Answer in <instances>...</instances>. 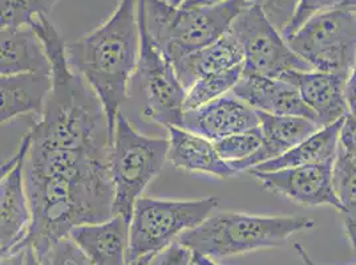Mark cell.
<instances>
[{
	"label": "cell",
	"mask_w": 356,
	"mask_h": 265,
	"mask_svg": "<svg viewBox=\"0 0 356 265\" xmlns=\"http://www.w3.org/2000/svg\"><path fill=\"white\" fill-rule=\"evenodd\" d=\"M24 177L31 224L17 248L31 247L38 257L76 227L113 216L115 189L108 158L31 144Z\"/></svg>",
	"instance_id": "1"
},
{
	"label": "cell",
	"mask_w": 356,
	"mask_h": 265,
	"mask_svg": "<svg viewBox=\"0 0 356 265\" xmlns=\"http://www.w3.org/2000/svg\"><path fill=\"white\" fill-rule=\"evenodd\" d=\"M30 27L44 45L52 77L44 110L29 130L32 144L43 148L83 150L108 158L112 137L102 100L70 67L67 43L49 17L39 16Z\"/></svg>",
	"instance_id": "2"
},
{
	"label": "cell",
	"mask_w": 356,
	"mask_h": 265,
	"mask_svg": "<svg viewBox=\"0 0 356 265\" xmlns=\"http://www.w3.org/2000/svg\"><path fill=\"white\" fill-rule=\"evenodd\" d=\"M140 48L137 0H120L102 26L65 46L70 67L88 83L104 105L111 137L120 106L128 100Z\"/></svg>",
	"instance_id": "3"
},
{
	"label": "cell",
	"mask_w": 356,
	"mask_h": 265,
	"mask_svg": "<svg viewBox=\"0 0 356 265\" xmlns=\"http://www.w3.org/2000/svg\"><path fill=\"white\" fill-rule=\"evenodd\" d=\"M306 216H258L241 212L211 214L198 227L182 234L178 243L210 259L281 247L290 236L312 230Z\"/></svg>",
	"instance_id": "4"
},
{
	"label": "cell",
	"mask_w": 356,
	"mask_h": 265,
	"mask_svg": "<svg viewBox=\"0 0 356 265\" xmlns=\"http://www.w3.org/2000/svg\"><path fill=\"white\" fill-rule=\"evenodd\" d=\"M149 35L172 64L223 37L249 4L226 0L214 7L181 8L166 0H140Z\"/></svg>",
	"instance_id": "5"
},
{
	"label": "cell",
	"mask_w": 356,
	"mask_h": 265,
	"mask_svg": "<svg viewBox=\"0 0 356 265\" xmlns=\"http://www.w3.org/2000/svg\"><path fill=\"white\" fill-rule=\"evenodd\" d=\"M169 139L137 132L119 112L112 137L108 169L115 189L113 216L132 221L136 202L168 161Z\"/></svg>",
	"instance_id": "6"
},
{
	"label": "cell",
	"mask_w": 356,
	"mask_h": 265,
	"mask_svg": "<svg viewBox=\"0 0 356 265\" xmlns=\"http://www.w3.org/2000/svg\"><path fill=\"white\" fill-rule=\"evenodd\" d=\"M286 40L312 69L347 80L356 61L355 3L312 16Z\"/></svg>",
	"instance_id": "7"
},
{
	"label": "cell",
	"mask_w": 356,
	"mask_h": 265,
	"mask_svg": "<svg viewBox=\"0 0 356 265\" xmlns=\"http://www.w3.org/2000/svg\"><path fill=\"white\" fill-rule=\"evenodd\" d=\"M220 205L216 196L195 200L140 198L131 221L128 264L169 247L178 237L198 227Z\"/></svg>",
	"instance_id": "8"
},
{
	"label": "cell",
	"mask_w": 356,
	"mask_h": 265,
	"mask_svg": "<svg viewBox=\"0 0 356 265\" xmlns=\"http://www.w3.org/2000/svg\"><path fill=\"white\" fill-rule=\"evenodd\" d=\"M141 48L137 65L144 116L163 128L182 126L186 89L178 80L173 64L163 56L149 35L141 1L137 0Z\"/></svg>",
	"instance_id": "9"
},
{
	"label": "cell",
	"mask_w": 356,
	"mask_h": 265,
	"mask_svg": "<svg viewBox=\"0 0 356 265\" xmlns=\"http://www.w3.org/2000/svg\"><path fill=\"white\" fill-rule=\"evenodd\" d=\"M229 32L243 53V74L281 78L289 72L312 71L290 48L278 30L255 4L248 6L233 22Z\"/></svg>",
	"instance_id": "10"
},
{
	"label": "cell",
	"mask_w": 356,
	"mask_h": 265,
	"mask_svg": "<svg viewBox=\"0 0 356 265\" xmlns=\"http://www.w3.org/2000/svg\"><path fill=\"white\" fill-rule=\"evenodd\" d=\"M30 132L24 134L15 155L1 164L0 180V250L6 255L17 248L29 234L31 208L26 189V162L30 153Z\"/></svg>",
	"instance_id": "11"
},
{
	"label": "cell",
	"mask_w": 356,
	"mask_h": 265,
	"mask_svg": "<svg viewBox=\"0 0 356 265\" xmlns=\"http://www.w3.org/2000/svg\"><path fill=\"white\" fill-rule=\"evenodd\" d=\"M268 192L283 195L300 206H331L341 203L332 182L334 162L289 167L277 171H248Z\"/></svg>",
	"instance_id": "12"
},
{
	"label": "cell",
	"mask_w": 356,
	"mask_h": 265,
	"mask_svg": "<svg viewBox=\"0 0 356 265\" xmlns=\"http://www.w3.org/2000/svg\"><path fill=\"white\" fill-rule=\"evenodd\" d=\"M259 126L255 109L238 99L233 92L193 110H185L182 129L211 142Z\"/></svg>",
	"instance_id": "13"
},
{
	"label": "cell",
	"mask_w": 356,
	"mask_h": 265,
	"mask_svg": "<svg viewBox=\"0 0 356 265\" xmlns=\"http://www.w3.org/2000/svg\"><path fill=\"white\" fill-rule=\"evenodd\" d=\"M232 92L257 112L273 116L307 118L318 123L297 87L283 78L243 74Z\"/></svg>",
	"instance_id": "14"
},
{
	"label": "cell",
	"mask_w": 356,
	"mask_h": 265,
	"mask_svg": "<svg viewBox=\"0 0 356 265\" xmlns=\"http://www.w3.org/2000/svg\"><path fill=\"white\" fill-rule=\"evenodd\" d=\"M281 78L297 87L321 128L332 125L350 114L344 94L347 80L339 74L319 71H294Z\"/></svg>",
	"instance_id": "15"
},
{
	"label": "cell",
	"mask_w": 356,
	"mask_h": 265,
	"mask_svg": "<svg viewBox=\"0 0 356 265\" xmlns=\"http://www.w3.org/2000/svg\"><path fill=\"white\" fill-rule=\"evenodd\" d=\"M257 113L259 117V128L262 130V145L248 160L229 163L238 174L280 158L321 129L316 122L307 118L273 116L264 112Z\"/></svg>",
	"instance_id": "16"
},
{
	"label": "cell",
	"mask_w": 356,
	"mask_h": 265,
	"mask_svg": "<svg viewBox=\"0 0 356 265\" xmlns=\"http://www.w3.org/2000/svg\"><path fill=\"white\" fill-rule=\"evenodd\" d=\"M70 236L96 265H128L131 221L115 215L108 221L79 225Z\"/></svg>",
	"instance_id": "17"
},
{
	"label": "cell",
	"mask_w": 356,
	"mask_h": 265,
	"mask_svg": "<svg viewBox=\"0 0 356 265\" xmlns=\"http://www.w3.org/2000/svg\"><path fill=\"white\" fill-rule=\"evenodd\" d=\"M166 130L169 132L168 161L178 170L222 179L238 176L237 171L220 157L211 141L177 126H170Z\"/></svg>",
	"instance_id": "18"
},
{
	"label": "cell",
	"mask_w": 356,
	"mask_h": 265,
	"mask_svg": "<svg viewBox=\"0 0 356 265\" xmlns=\"http://www.w3.org/2000/svg\"><path fill=\"white\" fill-rule=\"evenodd\" d=\"M0 80L3 125L22 116H42L52 88L51 74H11Z\"/></svg>",
	"instance_id": "19"
},
{
	"label": "cell",
	"mask_w": 356,
	"mask_h": 265,
	"mask_svg": "<svg viewBox=\"0 0 356 265\" xmlns=\"http://www.w3.org/2000/svg\"><path fill=\"white\" fill-rule=\"evenodd\" d=\"M242 64V49L236 37L227 32L216 43L177 60L173 67L182 87L188 90L200 78L221 74Z\"/></svg>",
	"instance_id": "20"
},
{
	"label": "cell",
	"mask_w": 356,
	"mask_h": 265,
	"mask_svg": "<svg viewBox=\"0 0 356 265\" xmlns=\"http://www.w3.org/2000/svg\"><path fill=\"white\" fill-rule=\"evenodd\" d=\"M1 76L51 74V61L44 45L31 27L1 28Z\"/></svg>",
	"instance_id": "21"
},
{
	"label": "cell",
	"mask_w": 356,
	"mask_h": 265,
	"mask_svg": "<svg viewBox=\"0 0 356 265\" xmlns=\"http://www.w3.org/2000/svg\"><path fill=\"white\" fill-rule=\"evenodd\" d=\"M344 119H341L332 125L321 128L309 138L298 144L296 148L289 150L280 158L255 166L250 170L257 171H277L289 167H298L315 163L335 162L338 148H339V135Z\"/></svg>",
	"instance_id": "22"
},
{
	"label": "cell",
	"mask_w": 356,
	"mask_h": 265,
	"mask_svg": "<svg viewBox=\"0 0 356 265\" xmlns=\"http://www.w3.org/2000/svg\"><path fill=\"white\" fill-rule=\"evenodd\" d=\"M332 182L339 199V212L343 218L346 235L356 256V163L338 148L334 162Z\"/></svg>",
	"instance_id": "23"
},
{
	"label": "cell",
	"mask_w": 356,
	"mask_h": 265,
	"mask_svg": "<svg viewBox=\"0 0 356 265\" xmlns=\"http://www.w3.org/2000/svg\"><path fill=\"white\" fill-rule=\"evenodd\" d=\"M243 74V64L221 74H211L195 81L186 90L185 110H193L211 103L236 88Z\"/></svg>",
	"instance_id": "24"
},
{
	"label": "cell",
	"mask_w": 356,
	"mask_h": 265,
	"mask_svg": "<svg viewBox=\"0 0 356 265\" xmlns=\"http://www.w3.org/2000/svg\"><path fill=\"white\" fill-rule=\"evenodd\" d=\"M1 28L30 27L39 16H51L60 0H0Z\"/></svg>",
	"instance_id": "25"
},
{
	"label": "cell",
	"mask_w": 356,
	"mask_h": 265,
	"mask_svg": "<svg viewBox=\"0 0 356 265\" xmlns=\"http://www.w3.org/2000/svg\"><path fill=\"white\" fill-rule=\"evenodd\" d=\"M213 144L223 161L227 163L241 162L252 157L262 145V130L258 126L248 132L229 135Z\"/></svg>",
	"instance_id": "26"
},
{
	"label": "cell",
	"mask_w": 356,
	"mask_h": 265,
	"mask_svg": "<svg viewBox=\"0 0 356 265\" xmlns=\"http://www.w3.org/2000/svg\"><path fill=\"white\" fill-rule=\"evenodd\" d=\"M38 259L42 265H96L71 236L55 243L45 255Z\"/></svg>",
	"instance_id": "27"
},
{
	"label": "cell",
	"mask_w": 356,
	"mask_h": 265,
	"mask_svg": "<svg viewBox=\"0 0 356 265\" xmlns=\"http://www.w3.org/2000/svg\"><path fill=\"white\" fill-rule=\"evenodd\" d=\"M249 4L258 6L267 19L282 32L286 31L297 12L299 0H248Z\"/></svg>",
	"instance_id": "28"
},
{
	"label": "cell",
	"mask_w": 356,
	"mask_h": 265,
	"mask_svg": "<svg viewBox=\"0 0 356 265\" xmlns=\"http://www.w3.org/2000/svg\"><path fill=\"white\" fill-rule=\"evenodd\" d=\"M348 1H351V0H299L297 12L293 17L291 23L289 24V27L283 32V37L286 39L290 35H293L312 16L316 15L322 11L341 7Z\"/></svg>",
	"instance_id": "29"
},
{
	"label": "cell",
	"mask_w": 356,
	"mask_h": 265,
	"mask_svg": "<svg viewBox=\"0 0 356 265\" xmlns=\"http://www.w3.org/2000/svg\"><path fill=\"white\" fill-rule=\"evenodd\" d=\"M193 263V250L175 241L169 247L154 253L148 265H191Z\"/></svg>",
	"instance_id": "30"
},
{
	"label": "cell",
	"mask_w": 356,
	"mask_h": 265,
	"mask_svg": "<svg viewBox=\"0 0 356 265\" xmlns=\"http://www.w3.org/2000/svg\"><path fill=\"white\" fill-rule=\"evenodd\" d=\"M339 148L356 163V117L353 114L344 118L339 135Z\"/></svg>",
	"instance_id": "31"
},
{
	"label": "cell",
	"mask_w": 356,
	"mask_h": 265,
	"mask_svg": "<svg viewBox=\"0 0 356 265\" xmlns=\"http://www.w3.org/2000/svg\"><path fill=\"white\" fill-rule=\"evenodd\" d=\"M344 94H346V100H347V105L350 109V114L356 117V61L351 74L346 81Z\"/></svg>",
	"instance_id": "32"
},
{
	"label": "cell",
	"mask_w": 356,
	"mask_h": 265,
	"mask_svg": "<svg viewBox=\"0 0 356 265\" xmlns=\"http://www.w3.org/2000/svg\"><path fill=\"white\" fill-rule=\"evenodd\" d=\"M0 265H27V248H17L1 255Z\"/></svg>",
	"instance_id": "33"
},
{
	"label": "cell",
	"mask_w": 356,
	"mask_h": 265,
	"mask_svg": "<svg viewBox=\"0 0 356 265\" xmlns=\"http://www.w3.org/2000/svg\"><path fill=\"white\" fill-rule=\"evenodd\" d=\"M226 0H182L178 6L181 8H202V7H214Z\"/></svg>",
	"instance_id": "34"
},
{
	"label": "cell",
	"mask_w": 356,
	"mask_h": 265,
	"mask_svg": "<svg viewBox=\"0 0 356 265\" xmlns=\"http://www.w3.org/2000/svg\"><path fill=\"white\" fill-rule=\"evenodd\" d=\"M294 250H297L298 256L300 257V260L305 263L306 265H316L314 262H312V257H310V255L306 252V250L299 244V243H296L294 244Z\"/></svg>",
	"instance_id": "35"
},
{
	"label": "cell",
	"mask_w": 356,
	"mask_h": 265,
	"mask_svg": "<svg viewBox=\"0 0 356 265\" xmlns=\"http://www.w3.org/2000/svg\"><path fill=\"white\" fill-rule=\"evenodd\" d=\"M193 264L194 265H220L216 262H213L210 257L202 256L200 253H193Z\"/></svg>",
	"instance_id": "36"
},
{
	"label": "cell",
	"mask_w": 356,
	"mask_h": 265,
	"mask_svg": "<svg viewBox=\"0 0 356 265\" xmlns=\"http://www.w3.org/2000/svg\"><path fill=\"white\" fill-rule=\"evenodd\" d=\"M27 265H42L35 250H32L31 247H27Z\"/></svg>",
	"instance_id": "37"
},
{
	"label": "cell",
	"mask_w": 356,
	"mask_h": 265,
	"mask_svg": "<svg viewBox=\"0 0 356 265\" xmlns=\"http://www.w3.org/2000/svg\"><path fill=\"white\" fill-rule=\"evenodd\" d=\"M153 255H145V256H141L138 259H136L134 262H131L128 265H148L150 259H152Z\"/></svg>",
	"instance_id": "38"
},
{
	"label": "cell",
	"mask_w": 356,
	"mask_h": 265,
	"mask_svg": "<svg viewBox=\"0 0 356 265\" xmlns=\"http://www.w3.org/2000/svg\"><path fill=\"white\" fill-rule=\"evenodd\" d=\"M168 3H170L172 6H175V7H178L181 3H182V0H166Z\"/></svg>",
	"instance_id": "39"
},
{
	"label": "cell",
	"mask_w": 356,
	"mask_h": 265,
	"mask_svg": "<svg viewBox=\"0 0 356 265\" xmlns=\"http://www.w3.org/2000/svg\"><path fill=\"white\" fill-rule=\"evenodd\" d=\"M353 1H354V3H355V4H356V0H353Z\"/></svg>",
	"instance_id": "40"
}]
</instances>
